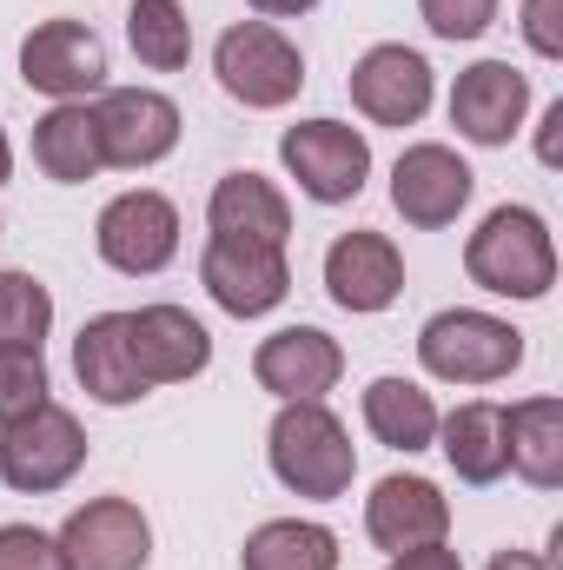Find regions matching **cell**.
I'll list each match as a JSON object with an SVG mask.
<instances>
[{"instance_id": "obj_1", "label": "cell", "mask_w": 563, "mask_h": 570, "mask_svg": "<svg viewBox=\"0 0 563 570\" xmlns=\"http://www.w3.org/2000/svg\"><path fill=\"white\" fill-rule=\"evenodd\" d=\"M266 458H273V478H279L292 498H345L352 478H358V451H352V431L338 425V412H325V399H292L279 405V419L266 431Z\"/></svg>"}, {"instance_id": "obj_2", "label": "cell", "mask_w": 563, "mask_h": 570, "mask_svg": "<svg viewBox=\"0 0 563 570\" xmlns=\"http://www.w3.org/2000/svg\"><path fill=\"white\" fill-rule=\"evenodd\" d=\"M464 273L497 298H544L557 285V239H551L544 213H531V206L484 213V226L464 239Z\"/></svg>"}, {"instance_id": "obj_3", "label": "cell", "mask_w": 563, "mask_h": 570, "mask_svg": "<svg viewBox=\"0 0 563 570\" xmlns=\"http://www.w3.org/2000/svg\"><path fill=\"white\" fill-rule=\"evenodd\" d=\"M418 365L431 379H444V385H497V379H511L524 365V332L511 318L451 305V312L424 318Z\"/></svg>"}, {"instance_id": "obj_4", "label": "cell", "mask_w": 563, "mask_h": 570, "mask_svg": "<svg viewBox=\"0 0 563 570\" xmlns=\"http://www.w3.org/2000/svg\"><path fill=\"white\" fill-rule=\"evenodd\" d=\"M213 73L219 87L253 107V114H273V107H292L298 87H305V53L285 40L273 20H239L213 40Z\"/></svg>"}, {"instance_id": "obj_5", "label": "cell", "mask_w": 563, "mask_h": 570, "mask_svg": "<svg viewBox=\"0 0 563 570\" xmlns=\"http://www.w3.org/2000/svg\"><path fill=\"white\" fill-rule=\"evenodd\" d=\"M80 464H87V431L53 399L13 425H0V484L20 498H47V491L73 484Z\"/></svg>"}, {"instance_id": "obj_6", "label": "cell", "mask_w": 563, "mask_h": 570, "mask_svg": "<svg viewBox=\"0 0 563 570\" xmlns=\"http://www.w3.org/2000/svg\"><path fill=\"white\" fill-rule=\"evenodd\" d=\"M279 159L298 179V193L318 199V206H345L372 179V140L358 127H345V120H298V127H285Z\"/></svg>"}, {"instance_id": "obj_7", "label": "cell", "mask_w": 563, "mask_h": 570, "mask_svg": "<svg viewBox=\"0 0 563 570\" xmlns=\"http://www.w3.org/2000/svg\"><path fill=\"white\" fill-rule=\"evenodd\" d=\"M93 246L113 273L127 279H152L179 259V206L152 186H134L120 199H107L100 226H93Z\"/></svg>"}, {"instance_id": "obj_8", "label": "cell", "mask_w": 563, "mask_h": 570, "mask_svg": "<svg viewBox=\"0 0 563 570\" xmlns=\"http://www.w3.org/2000/svg\"><path fill=\"white\" fill-rule=\"evenodd\" d=\"M60 570H146L152 564V524L134 498H93L53 531Z\"/></svg>"}, {"instance_id": "obj_9", "label": "cell", "mask_w": 563, "mask_h": 570, "mask_svg": "<svg viewBox=\"0 0 563 570\" xmlns=\"http://www.w3.org/2000/svg\"><path fill=\"white\" fill-rule=\"evenodd\" d=\"M20 80L33 94H47L53 107L60 100L107 94V40L87 20H40L20 40Z\"/></svg>"}, {"instance_id": "obj_10", "label": "cell", "mask_w": 563, "mask_h": 570, "mask_svg": "<svg viewBox=\"0 0 563 570\" xmlns=\"http://www.w3.org/2000/svg\"><path fill=\"white\" fill-rule=\"evenodd\" d=\"M199 285L213 292L219 312L233 318H266L292 292V266L285 246H253V239H206L199 253Z\"/></svg>"}, {"instance_id": "obj_11", "label": "cell", "mask_w": 563, "mask_h": 570, "mask_svg": "<svg viewBox=\"0 0 563 570\" xmlns=\"http://www.w3.org/2000/svg\"><path fill=\"white\" fill-rule=\"evenodd\" d=\"M93 127H100V159L107 166H159L172 146H179V107L159 94V87H107L100 107H93Z\"/></svg>"}, {"instance_id": "obj_12", "label": "cell", "mask_w": 563, "mask_h": 570, "mask_svg": "<svg viewBox=\"0 0 563 570\" xmlns=\"http://www.w3.org/2000/svg\"><path fill=\"white\" fill-rule=\"evenodd\" d=\"M471 193H477V173L437 140L405 146L398 166H392V206H398V219L418 226V233L451 226V219L471 206Z\"/></svg>"}, {"instance_id": "obj_13", "label": "cell", "mask_w": 563, "mask_h": 570, "mask_svg": "<svg viewBox=\"0 0 563 570\" xmlns=\"http://www.w3.org/2000/svg\"><path fill=\"white\" fill-rule=\"evenodd\" d=\"M352 107L372 120V127H418L431 114V67H424L418 47H372L358 67H352Z\"/></svg>"}, {"instance_id": "obj_14", "label": "cell", "mask_w": 563, "mask_h": 570, "mask_svg": "<svg viewBox=\"0 0 563 570\" xmlns=\"http://www.w3.org/2000/svg\"><path fill=\"white\" fill-rule=\"evenodd\" d=\"M127 345L140 365L146 392L152 385H186L213 365V332L186 312V305H140L127 312Z\"/></svg>"}, {"instance_id": "obj_15", "label": "cell", "mask_w": 563, "mask_h": 570, "mask_svg": "<svg viewBox=\"0 0 563 570\" xmlns=\"http://www.w3.org/2000/svg\"><path fill=\"white\" fill-rule=\"evenodd\" d=\"M531 114V80L511 60H477L451 87V127L471 146H511Z\"/></svg>"}, {"instance_id": "obj_16", "label": "cell", "mask_w": 563, "mask_h": 570, "mask_svg": "<svg viewBox=\"0 0 563 570\" xmlns=\"http://www.w3.org/2000/svg\"><path fill=\"white\" fill-rule=\"evenodd\" d=\"M451 531V498L431 484V478H412V471H392L372 484L365 498V538L378 551H418V544H444Z\"/></svg>"}, {"instance_id": "obj_17", "label": "cell", "mask_w": 563, "mask_h": 570, "mask_svg": "<svg viewBox=\"0 0 563 570\" xmlns=\"http://www.w3.org/2000/svg\"><path fill=\"white\" fill-rule=\"evenodd\" d=\"M253 379H259V392H273L279 405H292V399H325V392L345 379V352H338V338L318 332V325H285V332H273V338L253 352Z\"/></svg>"}, {"instance_id": "obj_18", "label": "cell", "mask_w": 563, "mask_h": 570, "mask_svg": "<svg viewBox=\"0 0 563 570\" xmlns=\"http://www.w3.org/2000/svg\"><path fill=\"white\" fill-rule=\"evenodd\" d=\"M325 292L338 312H385L405 292V253L385 233H338L325 246Z\"/></svg>"}, {"instance_id": "obj_19", "label": "cell", "mask_w": 563, "mask_h": 570, "mask_svg": "<svg viewBox=\"0 0 563 570\" xmlns=\"http://www.w3.org/2000/svg\"><path fill=\"white\" fill-rule=\"evenodd\" d=\"M73 379L93 405H140L146 379L134 365V345H127V312H93L73 338Z\"/></svg>"}, {"instance_id": "obj_20", "label": "cell", "mask_w": 563, "mask_h": 570, "mask_svg": "<svg viewBox=\"0 0 563 570\" xmlns=\"http://www.w3.org/2000/svg\"><path fill=\"white\" fill-rule=\"evenodd\" d=\"M213 239H253V246H285L292 239V206L273 179L259 173H226L206 199Z\"/></svg>"}, {"instance_id": "obj_21", "label": "cell", "mask_w": 563, "mask_h": 570, "mask_svg": "<svg viewBox=\"0 0 563 570\" xmlns=\"http://www.w3.org/2000/svg\"><path fill=\"white\" fill-rule=\"evenodd\" d=\"M33 166L53 186H87L107 166L100 159V127H93V107L87 100H60L53 114L33 120Z\"/></svg>"}, {"instance_id": "obj_22", "label": "cell", "mask_w": 563, "mask_h": 570, "mask_svg": "<svg viewBox=\"0 0 563 570\" xmlns=\"http://www.w3.org/2000/svg\"><path fill=\"white\" fill-rule=\"evenodd\" d=\"M437 451L451 458V471H457V484H497L504 471H511V451H504V405H491V399H471V405H457L451 419H437Z\"/></svg>"}, {"instance_id": "obj_23", "label": "cell", "mask_w": 563, "mask_h": 570, "mask_svg": "<svg viewBox=\"0 0 563 570\" xmlns=\"http://www.w3.org/2000/svg\"><path fill=\"white\" fill-rule=\"evenodd\" d=\"M504 451L511 471L537 491L563 484V399H524L504 412Z\"/></svg>"}, {"instance_id": "obj_24", "label": "cell", "mask_w": 563, "mask_h": 570, "mask_svg": "<svg viewBox=\"0 0 563 570\" xmlns=\"http://www.w3.org/2000/svg\"><path fill=\"white\" fill-rule=\"evenodd\" d=\"M437 399L412 379H372L365 385V431L392 451H424L437 438Z\"/></svg>"}, {"instance_id": "obj_25", "label": "cell", "mask_w": 563, "mask_h": 570, "mask_svg": "<svg viewBox=\"0 0 563 570\" xmlns=\"http://www.w3.org/2000/svg\"><path fill=\"white\" fill-rule=\"evenodd\" d=\"M239 570H338V538L312 518H273L246 538Z\"/></svg>"}, {"instance_id": "obj_26", "label": "cell", "mask_w": 563, "mask_h": 570, "mask_svg": "<svg viewBox=\"0 0 563 570\" xmlns=\"http://www.w3.org/2000/svg\"><path fill=\"white\" fill-rule=\"evenodd\" d=\"M127 40L152 73H179L192 60V20L179 0H134L127 7Z\"/></svg>"}, {"instance_id": "obj_27", "label": "cell", "mask_w": 563, "mask_h": 570, "mask_svg": "<svg viewBox=\"0 0 563 570\" xmlns=\"http://www.w3.org/2000/svg\"><path fill=\"white\" fill-rule=\"evenodd\" d=\"M53 325V292L33 273L0 266V345H40Z\"/></svg>"}, {"instance_id": "obj_28", "label": "cell", "mask_w": 563, "mask_h": 570, "mask_svg": "<svg viewBox=\"0 0 563 570\" xmlns=\"http://www.w3.org/2000/svg\"><path fill=\"white\" fill-rule=\"evenodd\" d=\"M47 405V358L40 345H0V425Z\"/></svg>"}, {"instance_id": "obj_29", "label": "cell", "mask_w": 563, "mask_h": 570, "mask_svg": "<svg viewBox=\"0 0 563 570\" xmlns=\"http://www.w3.org/2000/svg\"><path fill=\"white\" fill-rule=\"evenodd\" d=\"M418 13L437 40H477V33H491L497 0H418Z\"/></svg>"}, {"instance_id": "obj_30", "label": "cell", "mask_w": 563, "mask_h": 570, "mask_svg": "<svg viewBox=\"0 0 563 570\" xmlns=\"http://www.w3.org/2000/svg\"><path fill=\"white\" fill-rule=\"evenodd\" d=\"M0 570H60L53 538L33 531V524H0Z\"/></svg>"}, {"instance_id": "obj_31", "label": "cell", "mask_w": 563, "mask_h": 570, "mask_svg": "<svg viewBox=\"0 0 563 570\" xmlns=\"http://www.w3.org/2000/svg\"><path fill=\"white\" fill-rule=\"evenodd\" d=\"M524 40H531V53H544V60H563L557 0H524Z\"/></svg>"}, {"instance_id": "obj_32", "label": "cell", "mask_w": 563, "mask_h": 570, "mask_svg": "<svg viewBox=\"0 0 563 570\" xmlns=\"http://www.w3.org/2000/svg\"><path fill=\"white\" fill-rule=\"evenodd\" d=\"M385 570H464V558L444 551V544H418V551H398Z\"/></svg>"}, {"instance_id": "obj_33", "label": "cell", "mask_w": 563, "mask_h": 570, "mask_svg": "<svg viewBox=\"0 0 563 570\" xmlns=\"http://www.w3.org/2000/svg\"><path fill=\"white\" fill-rule=\"evenodd\" d=\"M537 159H544V166H563V100H551V114H544V134H537Z\"/></svg>"}, {"instance_id": "obj_34", "label": "cell", "mask_w": 563, "mask_h": 570, "mask_svg": "<svg viewBox=\"0 0 563 570\" xmlns=\"http://www.w3.org/2000/svg\"><path fill=\"white\" fill-rule=\"evenodd\" d=\"M246 7H253L259 20H298V13H312L318 0H246Z\"/></svg>"}, {"instance_id": "obj_35", "label": "cell", "mask_w": 563, "mask_h": 570, "mask_svg": "<svg viewBox=\"0 0 563 570\" xmlns=\"http://www.w3.org/2000/svg\"><path fill=\"white\" fill-rule=\"evenodd\" d=\"M484 570H551V564H544V558H531V551H497Z\"/></svg>"}, {"instance_id": "obj_36", "label": "cell", "mask_w": 563, "mask_h": 570, "mask_svg": "<svg viewBox=\"0 0 563 570\" xmlns=\"http://www.w3.org/2000/svg\"><path fill=\"white\" fill-rule=\"evenodd\" d=\"M7 173H13V146H7V134H0V186H7Z\"/></svg>"}]
</instances>
